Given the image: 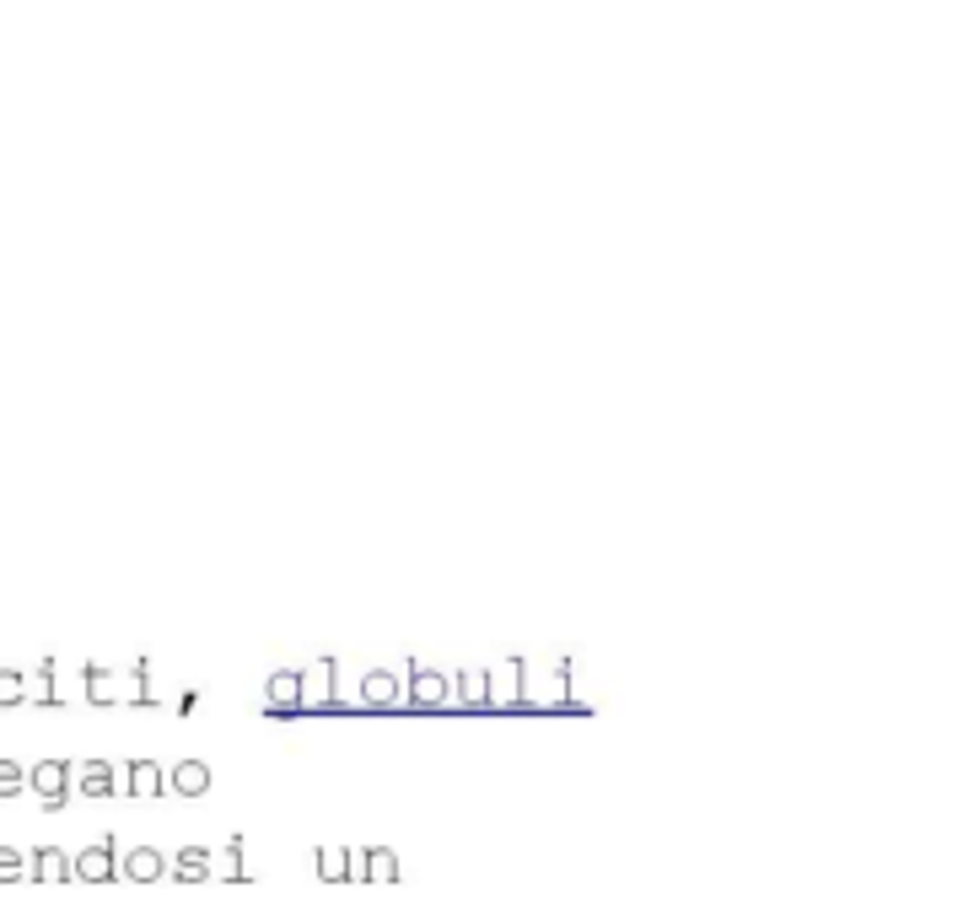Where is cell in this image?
<instances>
[{
	"mask_svg": "<svg viewBox=\"0 0 974 921\" xmlns=\"http://www.w3.org/2000/svg\"><path fill=\"white\" fill-rule=\"evenodd\" d=\"M28 787L39 797V808L54 819L71 808V793H76V760H60V754H43L28 765Z\"/></svg>",
	"mask_w": 974,
	"mask_h": 921,
	"instance_id": "6da1fadb",
	"label": "cell"
},
{
	"mask_svg": "<svg viewBox=\"0 0 974 921\" xmlns=\"http://www.w3.org/2000/svg\"><path fill=\"white\" fill-rule=\"evenodd\" d=\"M528 701V652H506L495 669H485V712H506Z\"/></svg>",
	"mask_w": 974,
	"mask_h": 921,
	"instance_id": "7a4b0ae2",
	"label": "cell"
},
{
	"mask_svg": "<svg viewBox=\"0 0 974 921\" xmlns=\"http://www.w3.org/2000/svg\"><path fill=\"white\" fill-rule=\"evenodd\" d=\"M452 701V679L442 669H431V663H420V658H409L405 663V707L409 712H437Z\"/></svg>",
	"mask_w": 974,
	"mask_h": 921,
	"instance_id": "3957f363",
	"label": "cell"
},
{
	"mask_svg": "<svg viewBox=\"0 0 974 921\" xmlns=\"http://www.w3.org/2000/svg\"><path fill=\"white\" fill-rule=\"evenodd\" d=\"M71 873H76V883H119V836L108 830V836L86 840L71 857Z\"/></svg>",
	"mask_w": 974,
	"mask_h": 921,
	"instance_id": "277c9868",
	"label": "cell"
},
{
	"mask_svg": "<svg viewBox=\"0 0 974 921\" xmlns=\"http://www.w3.org/2000/svg\"><path fill=\"white\" fill-rule=\"evenodd\" d=\"M264 701H270L275 716L302 712V701H307V669H275L264 679Z\"/></svg>",
	"mask_w": 974,
	"mask_h": 921,
	"instance_id": "5b68a950",
	"label": "cell"
},
{
	"mask_svg": "<svg viewBox=\"0 0 974 921\" xmlns=\"http://www.w3.org/2000/svg\"><path fill=\"white\" fill-rule=\"evenodd\" d=\"M167 879L172 883H184V889H195V883H210L216 879V851L210 846H178L172 851V862H167Z\"/></svg>",
	"mask_w": 974,
	"mask_h": 921,
	"instance_id": "8992f818",
	"label": "cell"
},
{
	"mask_svg": "<svg viewBox=\"0 0 974 921\" xmlns=\"http://www.w3.org/2000/svg\"><path fill=\"white\" fill-rule=\"evenodd\" d=\"M362 707L366 712H394V707H405V679L394 669H366L362 673Z\"/></svg>",
	"mask_w": 974,
	"mask_h": 921,
	"instance_id": "52a82bcc",
	"label": "cell"
},
{
	"mask_svg": "<svg viewBox=\"0 0 974 921\" xmlns=\"http://www.w3.org/2000/svg\"><path fill=\"white\" fill-rule=\"evenodd\" d=\"M76 793L92 797V803L114 797V793H119V765H114V760H103V754H92V760H76Z\"/></svg>",
	"mask_w": 974,
	"mask_h": 921,
	"instance_id": "ba28073f",
	"label": "cell"
},
{
	"mask_svg": "<svg viewBox=\"0 0 974 921\" xmlns=\"http://www.w3.org/2000/svg\"><path fill=\"white\" fill-rule=\"evenodd\" d=\"M119 787L129 797H163L167 793V771L157 765V760H146V754H135V760H124L119 765Z\"/></svg>",
	"mask_w": 974,
	"mask_h": 921,
	"instance_id": "9c48e42d",
	"label": "cell"
},
{
	"mask_svg": "<svg viewBox=\"0 0 974 921\" xmlns=\"http://www.w3.org/2000/svg\"><path fill=\"white\" fill-rule=\"evenodd\" d=\"M356 879L362 883H399L405 879V862H399L394 846H366V851H356Z\"/></svg>",
	"mask_w": 974,
	"mask_h": 921,
	"instance_id": "30bf717a",
	"label": "cell"
},
{
	"mask_svg": "<svg viewBox=\"0 0 974 921\" xmlns=\"http://www.w3.org/2000/svg\"><path fill=\"white\" fill-rule=\"evenodd\" d=\"M28 883H76L65 846H33L28 851Z\"/></svg>",
	"mask_w": 974,
	"mask_h": 921,
	"instance_id": "8fae6325",
	"label": "cell"
},
{
	"mask_svg": "<svg viewBox=\"0 0 974 921\" xmlns=\"http://www.w3.org/2000/svg\"><path fill=\"white\" fill-rule=\"evenodd\" d=\"M119 879H129V883L167 879V857L157 846H129V851H119Z\"/></svg>",
	"mask_w": 974,
	"mask_h": 921,
	"instance_id": "7c38bea8",
	"label": "cell"
},
{
	"mask_svg": "<svg viewBox=\"0 0 974 921\" xmlns=\"http://www.w3.org/2000/svg\"><path fill=\"white\" fill-rule=\"evenodd\" d=\"M313 873L324 883H350L356 879V851L350 846H313Z\"/></svg>",
	"mask_w": 974,
	"mask_h": 921,
	"instance_id": "4fadbf2b",
	"label": "cell"
},
{
	"mask_svg": "<svg viewBox=\"0 0 974 921\" xmlns=\"http://www.w3.org/2000/svg\"><path fill=\"white\" fill-rule=\"evenodd\" d=\"M167 793L205 797V793H210V765H205V760H178V765L167 771Z\"/></svg>",
	"mask_w": 974,
	"mask_h": 921,
	"instance_id": "5bb4252c",
	"label": "cell"
},
{
	"mask_svg": "<svg viewBox=\"0 0 974 921\" xmlns=\"http://www.w3.org/2000/svg\"><path fill=\"white\" fill-rule=\"evenodd\" d=\"M33 684H39V690H33L28 701H39V707H49V712H60V707H65V690H60V658H54V652H43V658H39Z\"/></svg>",
	"mask_w": 974,
	"mask_h": 921,
	"instance_id": "9a60e30c",
	"label": "cell"
},
{
	"mask_svg": "<svg viewBox=\"0 0 974 921\" xmlns=\"http://www.w3.org/2000/svg\"><path fill=\"white\" fill-rule=\"evenodd\" d=\"M227 883H238V889H248L253 883V868H248V840H243V830H232L227 836V846H221V868H216Z\"/></svg>",
	"mask_w": 974,
	"mask_h": 921,
	"instance_id": "2e32d148",
	"label": "cell"
},
{
	"mask_svg": "<svg viewBox=\"0 0 974 921\" xmlns=\"http://www.w3.org/2000/svg\"><path fill=\"white\" fill-rule=\"evenodd\" d=\"M82 690L92 707H114V701H119V695H114V673L103 669V663H92V658L82 663Z\"/></svg>",
	"mask_w": 974,
	"mask_h": 921,
	"instance_id": "e0dca14e",
	"label": "cell"
},
{
	"mask_svg": "<svg viewBox=\"0 0 974 921\" xmlns=\"http://www.w3.org/2000/svg\"><path fill=\"white\" fill-rule=\"evenodd\" d=\"M452 707H485V669L452 673Z\"/></svg>",
	"mask_w": 974,
	"mask_h": 921,
	"instance_id": "ac0fdd59",
	"label": "cell"
},
{
	"mask_svg": "<svg viewBox=\"0 0 974 921\" xmlns=\"http://www.w3.org/2000/svg\"><path fill=\"white\" fill-rule=\"evenodd\" d=\"M28 673L11 669V663H0V712H11V707H28Z\"/></svg>",
	"mask_w": 974,
	"mask_h": 921,
	"instance_id": "d6986e66",
	"label": "cell"
},
{
	"mask_svg": "<svg viewBox=\"0 0 974 921\" xmlns=\"http://www.w3.org/2000/svg\"><path fill=\"white\" fill-rule=\"evenodd\" d=\"M318 684H324V690L313 695V707H318V712H334V707H339V701H334V684H339V658H334V652L318 658Z\"/></svg>",
	"mask_w": 974,
	"mask_h": 921,
	"instance_id": "ffe728a7",
	"label": "cell"
},
{
	"mask_svg": "<svg viewBox=\"0 0 974 921\" xmlns=\"http://www.w3.org/2000/svg\"><path fill=\"white\" fill-rule=\"evenodd\" d=\"M28 793V771H22V760H11V754H0V797L11 803V797Z\"/></svg>",
	"mask_w": 974,
	"mask_h": 921,
	"instance_id": "44dd1931",
	"label": "cell"
},
{
	"mask_svg": "<svg viewBox=\"0 0 974 921\" xmlns=\"http://www.w3.org/2000/svg\"><path fill=\"white\" fill-rule=\"evenodd\" d=\"M129 679H135V707H157V690H151V658H146V652L129 663Z\"/></svg>",
	"mask_w": 974,
	"mask_h": 921,
	"instance_id": "7402d4cb",
	"label": "cell"
},
{
	"mask_svg": "<svg viewBox=\"0 0 974 921\" xmlns=\"http://www.w3.org/2000/svg\"><path fill=\"white\" fill-rule=\"evenodd\" d=\"M0 883H28V857L17 846H0Z\"/></svg>",
	"mask_w": 974,
	"mask_h": 921,
	"instance_id": "603a6c76",
	"label": "cell"
},
{
	"mask_svg": "<svg viewBox=\"0 0 974 921\" xmlns=\"http://www.w3.org/2000/svg\"><path fill=\"white\" fill-rule=\"evenodd\" d=\"M195 707H200V690H184V695H178V716H189Z\"/></svg>",
	"mask_w": 974,
	"mask_h": 921,
	"instance_id": "cb8c5ba5",
	"label": "cell"
}]
</instances>
